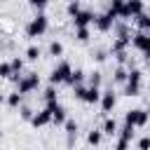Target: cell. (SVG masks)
I'll return each instance as SVG.
<instances>
[{
	"mask_svg": "<svg viewBox=\"0 0 150 150\" xmlns=\"http://www.w3.org/2000/svg\"><path fill=\"white\" fill-rule=\"evenodd\" d=\"M47 28H49V19H47L45 14H35V16L26 23V35H28V38H40Z\"/></svg>",
	"mask_w": 150,
	"mask_h": 150,
	"instance_id": "6da1fadb",
	"label": "cell"
},
{
	"mask_svg": "<svg viewBox=\"0 0 150 150\" xmlns=\"http://www.w3.org/2000/svg\"><path fill=\"white\" fill-rule=\"evenodd\" d=\"M70 73H73L70 63H68V61H59V63L52 68V73H49V84L56 87V84H61V82H68Z\"/></svg>",
	"mask_w": 150,
	"mask_h": 150,
	"instance_id": "7a4b0ae2",
	"label": "cell"
},
{
	"mask_svg": "<svg viewBox=\"0 0 150 150\" xmlns=\"http://www.w3.org/2000/svg\"><path fill=\"white\" fill-rule=\"evenodd\" d=\"M40 87V75L38 73H28V75H21L19 82H16V91L23 96V94H30Z\"/></svg>",
	"mask_w": 150,
	"mask_h": 150,
	"instance_id": "3957f363",
	"label": "cell"
},
{
	"mask_svg": "<svg viewBox=\"0 0 150 150\" xmlns=\"http://www.w3.org/2000/svg\"><path fill=\"white\" fill-rule=\"evenodd\" d=\"M141 80H143V73L138 68H129V77H127V84H124V94L127 96H138L141 91Z\"/></svg>",
	"mask_w": 150,
	"mask_h": 150,
	"instance_id": "277c9868",
	"label": "cell"
},
{
	"mask_svg": "<svg viewBox=\"0 0 150 150\" xmlns=\"http://www.w3.org/2000/svg\"><path fill=\"white\" fill-rule=\"evenodd\" d=\"M148 112L143 110V108H134V110H127V115H124V124H129V127H145L148 124Z\"/></svg>",
	"mask_w": 150,
	"mask_h": 150,
	"instance_id": "5b68a950",
	"label": "cell"
},
{
	"mask_svg": "<svg viewBox=\"0 0 150 150\" xmlns=\"http://www.w3.org/2000/svg\"><path fill=\"white\" fill-rule=\"evenodd\" d=\"M45 108L52 112V122H54V124H66V120H68V117H66V108H63L59 101H54V103H47Z\"/></svg>",
	"mask_w": 150,
	"mask_h": 150,
	"instance_id": "8992f818",
	"label": "cell"
},
{
	"mask_svg": "<svg viewBox=\"0 0 150 150\" xmlns=\"http://www.w3.org/2000/svg\"><path fill=\"white\" fill-rule=\"evenodd\" d=\"M94 21H96V14L91 9H82L77 16H73L75 28H89V23H94Z\"/></svg>",
	"mask_w": 150,
	"mask_h": 150,
	"instance_id": "52a82bcc",
	"label": "cell"
},
{
	"mask_svg": "<svg viewBox=\"0 0 150 150\" xmlns=\"http://www.w3.org/2000/svg\"><path fill=\"white\" fill-rule=\"evenodd\" d=\"M115 21H117L115 16H110L108 12H101V14H96V21H94V23H96V28H98L101 33H108L110 28H115Z\"/></svg>",
	"mask_w": 150,
	"mask_h": 150,
	"instance_id": "ba28073f",
	"label": "cell"
},
{
	"mask_svg": "<svg viewBox=\"0 0 150 150\" xmlns=\"http://www.w3.org/2000/svg\"><path fill=\"white\" fill-rule=\"evenodd\" d=\"M131 45L145 54V52L150 49V33H141V30H138V33H134V35H131Z\"/></svg>",
	"mask_w": 150,
	"mask_h": 150,
	"instance_id": "9c48e42d",
	"label": "cell"
},
{
	"mask_svg": "<svg viewBox=\"0 0 150 150\" xmlns=\"http://www.w3.org/2000/svg\"><path fill=\"white\" fill-rule=\"evenodd\" d=\"M115 105H117V96H115V91H112V89H105V91L101 94V108H103V112H112Z\"/></svg>",
	"mask_w": 150,
	"mask_h": 150,
	"instance_id": "30bf717a",
	"label": "cell"
},
{
	"mask_svg": "<svg viewBox=\"0 0 150 150\" xmlns=\"http://www.w3.org/2000/svg\"><path fill=\"white\" fill-rule=\"evenodd\" d=\"M49 122H52V112H49L47 108L38 110V112L33 115V120H30V124H33V127H45V124H49Z\"/></svg>",
	"mask_w": 150,
	"mask_h": 150,
	"instance_id": "8fae6325",
	"label": "cell"
},
{
	"mask_svg": "<svg viewBox=\"0 0 150 150\" xmlns=\"http://www.w3.org/2000/svg\"><path fill=\"white\" fill-rule=\"evenodd\" d=\"M131 45V38H115L112 40V47H110V52L112 54H120V52H127V47Z\"/></svg>",
	"mask_w": 150,
	"mask_h": 150,
	"instance_id": "7c38bea8",
	"label": "cell"
},
{
	"mask_svg": "<svg viewBox=\"0 0 150 150\" xmlns=\"http://www.w3.org/2000/svg\"><path fill=\"white\" fill-rule=\"evenodd\" d=\"M101 94H103L101 89H96V87H87L82 101H84V103H98V101H101Z\"/></svg>",
	"mask_w": 150,
	"mask_h": 150,
	"instance_id": "4fadbf2b",
	"label": "cell"
},
{
	"mask_svg": "<svg viewBox=\"0 0 150 150\" xmlns=\"http://www.w3.org/2000/svg\"><path fill=\"white\" fill-rule=\"evenodd\" d=\"M84 77H87V73H84L82 68H75V70L70 73V77H68V84H73V87H80V84L84 82Z\"/></svg>",
	"mask_w": 150,
	"mask_h": 150,
	"instance_id": "5bb4252c",
	"label": "cell"
},
{
	"mask_svg": "<svg viewBox=\"0 0 150 150\" xmlns=\"http://www.w3.org/2000/svg\"><path fill=\"white\" fill-rule=\"evenodd\" d=\"M66 134H68V145H73V141L77 138V122L75 120H66Z\"/></svg>",
	"mask_w": 150,
	"mask_h": 150,
	"instance_id": "9a60e30c",
	"label": "cell"
},
{
	"mask_svg": "<svg viewBox=\"0 0 150 150\" xmlns=\"http://www.w3.org/2000/svg\"><path fill=\"white\" fill-rule=\"evenodd\" d=\"M134 21H136V26L141 28V33H150V14H148V12H143V14L136 16Z\"/></svg>",
	"mask_w": 150,
	"mask_h": 150,
	"instance_id": "2e32d148",
	"label": "cell"
},
{
	"mask_svg": "<svg viewBox=\"0 0 150 150\" xmlns=\"http://www.w3.org/2000/svg\"><path fill=\"white\" fill-rule=\"evenodd\" d=\"M127 77H129V68L117 66V68H115V73H112V80H115V82H120V84H127Z\"/></svg>",
	"mask_w": 150,
	"mask_h": 150,
	"instance_id": "e0dca14e",
	"label": "cell"
},
{
	"mask_svg": "<svg viewBox=\"0 0 150 150\" xmlns=\"http://www.w3.org/2000/svg\"><path fill=\"white\" fill-rule=\"evenodd\" d=\"M101 131H103V134H108V136H115V134H117V122H115L112 117H105V120H103Z\"/></svg>",
	"mask_w": 150,
	"mask_h": 150,
	"instance_id": "ac0fdd59",
	"label": "cell"
},
{
	"mask_svg": "<svg viewBox=\"0 0 150 150\" xmlns=\"http://www.w3.org/2000/svg\"><path fill=\"white\" fill-rule=\"evenodd\" d=\"M7 105H9V108H21V105H23V96H21L19 91L7 94Z\"/></svg>",
	"mask_w": 150,
	"mask_h": 150,
	"instance_id": "d6986e66",
	"label": "cell"
},
{
	"mask_svg": "<svg viewBox=\"0 0 150 150\" xmlns=\"http://www.w3.org/2000/svg\"><path fill=\"white\" fill-rule=\"evenodd\" d=\"M40 54H42V49H40L38 45H28V47H26V59H28V61H38Z\"/></svg>",
	"mask_w": 150,
	"mask_h": 150,
	"instance_id": "ffe728a7",
	"label": "cell"
},
{
	"mask_svg": "<svg viewBox=\"0 0 150 150\" xmlns=\"http://www.w3.org/2000/svg\"><path fill=\"white\" fill-rule=\"evenodd\" d=\"M101 138H103V131H101V129H91V131L87 134L89 145H101Z\"/></svg>",
	"mask_w": 150,
	"mask_h": 150,
	"instance_id": "44dd1931",
	"label": "cell"
},
{
	"mask_svg": "<svg viewBox=\"0 0 150 150\" xmlns=\"http://www.w3.org/2000/svg\"><path fill=\"white\" fill-rule=\"evenodd\" d=\"M134 129H136V127H129V124H124V127H122L117 134H120V138H122V141H129V143H131V138H134Z\"/></svg>",
	"mask_w": 150,
	"mask_h": 150,
	"instance_id": "7402d4cb",
	"label": "cell"
},
{
	"mask_svg": "<svg viewBox=\"0 0 150 150\" xmlns=\"http://www.w3.org/2000/svg\"><path fill=\"white\" fill-rule=\"evenodd\" d=\"M66 12H68V14H70V16H77V14H80V12H82V5H80V2H77V0H70V2H68V5H66Z\"/></svg>",
	"mask_w": 150,
	"mask_h": 150,
	"instance_id": "603a6c76",
	"label": "cell"
},
{
	"mask_svg": "<svg viewBox=\"0 0 150 150\" xmlns=\"http://www.w3.org/2000/svg\"><path fill=\"white\" fill-rule=\"evenodd\" d=\"M9 66H12L14 75H21V70H23V59H19V56H12V59H9Z\"/></svg>",
	"mask_w": 150,
	"mask_h": 150,
	"instance_id": "cb8c5ba5",
	"label": "cell"
},
{
	"mask_svg": "<svg viewBox=\"0 0 150 150\" xmlns=\"http://www.w3.org/2000/svg\"><path fill=\"white\" fill-rule=\"evenodd\" d=\"M49 54H52V56H61V54H63V45H61L59 40H52V42H49Z\"/></svg>",
	"mask_w": 150,
	"mask_h": 150,
	"instance_id": "d4e9b609",
	"label": "cell"
},
{
	"mask_svg": "<svg viewBox=\"0 0 150 150\" xmlns=\"http://www.w3.org/2000/svg\"><path fill=\"white\" fill-rule=\"evenodd\" d=\"M0 77H14V70H12L9 61H0Z\"/></svg>",
	"mask_w": 150,
	"mask_h": 150,
	"instance_id": "484cf974",
	"label": "cell"
},
{
	"mask_svg": "<svg viewBox=\"0 0 150 150\" xmlns=\"http://www.w3.org/2000/svg\"><path fill=\"white\" fill-rule=\"evenodd\" d=\"M89 38H91L89 28H75V40H80V42H87Z\"/></svg>",
	"mask_w": 150,
	"mask_h": 150,
	"instance_id": "4316f807",
	"label": "cell"
},
{
	"mask_svg": "<svg viewBox=\"0 0 150 150\" xmlns=\"http://www.w3.org/2000/svg\"><path fill=\"white\" fill-rule=\"evenodd\" d=\"M87 80H89V87H96V89H98V84H101V70L89 73V75H87Z\"/></svg>",
	"mask_w": 150,
	"mask_h": 150,
	"instance_id": "83f0119b",
	"label": "cell"
},
{
	"mask_svg": "<svg viewBox=\"0 0 150 150\" xmlns=\"http://www.w3.org/2000/svg\"><path fill=\"white\" fill-rule=\"evenodd\" d=\"M30 7L35 9V14H45V7H47V2H45V0H30Z\"/></svg>",
	"mask_w": 150,
	"mask_h": 150,
	"instance_id": "f1b7e54d",
	"label": "cell"
},
{
	"mask_svg": "<svg viewBox=\"0 0 150 150\" xmlns=\"http://www.w3.org/2000/svg\"><path fill=\"white\" fill-rule=\"evenodd\" d=\"M42 96H45V101H47V103H54V101H56V89L49 84V87L45 89V94H42Z\"/></svg>",
	"mask_w": 150,
	"mask_h": 150,
	"instance_id": "f546056e",
	"label": "cell"
},
{
	"mask_svg": "<svg viewBox=\"0 0 150 150\" xmlns=\"http://www.w3.org/2000/svg\"><path fill=\"white\" fill-rule=\"evenodd\" d=\"M33 115H35V110H33V108L21 105V117H23V120H28V122H30V120H33Z\"/></svg>",
	"mask_w": 150,
	"mask_h": 150,
	"instance_id": "4dcf8cb0",
	"label": "cell"
},
{
	"mask_svg": "<svg viewBox=\"0 0 150 150\" xmlns=\"http://www.w3.org/2000/svg\"><path fill=\"white\" fill-rule=\"evenodd\" d=\"M138 150H150V136H143L138 141Z\"/></svg>",
	"mask_w": 150,
	"mask_h": 150,
	"instance_id": "1f68e13d",
	"label": "cell"
},
{
	"mask_svg": "<svg viewBox=\"0 0 150 150\" xmlns=\"http://www.w3.org/2000/svg\"><path fill=\"white\" fill-rule=\"evenodd\" d=\"M94 59H96V61H105V59H108V52H105V49H96V52H94Z\"/></svg>",
	"mask_w": 150,
	"mask_h": 150,
	"instance_id": "d6a6232c",
	"label": "cell"
},
{
	"mask_svg": "<svg viewBox=\"0 0 150 150\" xmlns=\"http://www.w3.org/2000/svg\"><path fill=\"white\" fill-rule=\"evenodd\" d=\"M84 91H87V87H82V84H80V87H75V98H80V101H82V98H84Z\"/></svg>",
	"mask_w": 150,
	"mask_h": 150,
	"instance_id": "836d02e7",
	"label": "cell"
},
{
	"mask_svg": "<svg viewBox=\"0 0 150 150\" xmlns=\"http://www.w3.org/2000/svg\"><path fill=\"white\" fill-rule=\"evenodd\" d=\"M127 148H129V141H122V138H120V141H117V148H115V150H127Z\"/></svg>",
	"mask_w": 150,
	"mask_h": 150,
	"instance_id": "e575fe53",
	"label": "cell"
},
{
	"mask_svg": "<svg viewBox=\"0 0 150 150\" xmlns=\"http://www.w3.org/2000/svg\"><path fill=\"white\" fill-rule=\"evenodd\" d=\"M145 61H148V63H150V49H148V52H145Z\"/></svg>",
	"mask_w": 150,
	"mask_h": 150,
	"instance_id": "d590c367",
	"label": "cell"
},
{
	"mask_svg": "<svg viewBox=\"0 0 150 150\" xmlns=\"http://www.w3.org/2000/svg\"><path fill=\"white\" fill-rule=\"evenodd\" d=\"M145 112H148V115H150V103H148V110H145Z\"/></svg>",
	"mask_w": 150,
	"mask_h": 150,
	"instance_id": "8d00e7d4",
	"label": "cell"
},
{
	"mask_svg": "<svg viewBox=\"0 0 150 150\" xmlns=\"http://www.w3.org/2000/svg\"><path fill=\"white\" fill-rule=\"evenodd\" d=\"M2 101H5V96H2V94H0V103H2Z\"/></svg>",
	"mask_w": 150,
	"mask_h": 150,
	"instance_id": "74e56055",
	"label": "cell"
},
{
	"mask_svg": "<svg viewBox=\"0 0 150 150\" xmlns=\"http://www.w3.org/2000/svg\"><path fill=\"white\" fill-rule=\"evenodd\" d=\"M0 136H2V131H0Z\"/></svg>",
	"mask_w": 150,
	"mask_h": 150,
	"instance_id": "f35d334b",
	"label": "cell"
}]
</instances>
